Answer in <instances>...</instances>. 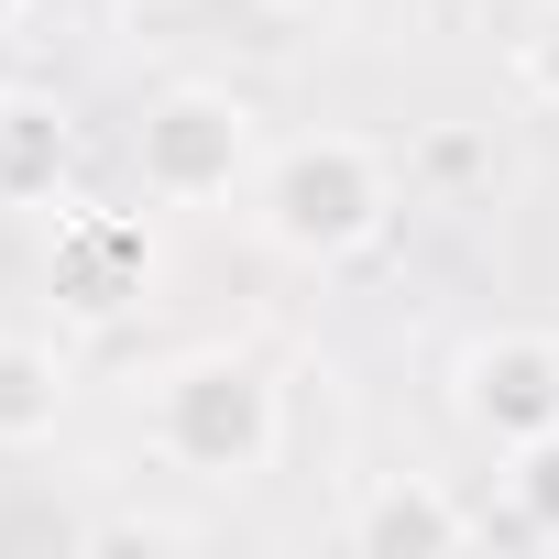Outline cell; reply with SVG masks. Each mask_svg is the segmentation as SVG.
Listing matches in <instances>:
<instances>
[{
	"instance_id": "6da1fadb",
	"label": "cell",
	"mask_w": 559,
	"mask_h": 559,
	"mask_svg": "<svg viewBox=\"0 0 559 559\" xmlns=\"http://www.w3.org/2000/svg\"><path fill=\"white\" fill-rule=\"evenodd\" d=\"M154 439H165V461H187V472H209V483H241V472L274 461L286 406H274L263 362H241V352H198V362L165 373V395H154Z\"/></svg>"
},
{
	"instance_id": "7a4b0ae2",
	"label": "cell",
	"mask_w": 559,
	"mask_h": 559,
	"mask_svg": "<svg viewBox=\"0 0 559 559\" xmlns=\"http://www.w3.org/2000/svg\"><path fill=\"white\" fill-rule=\"evenodd\" d=\"M384 209H395L384 154L352 143V132H308V143L274 154V176H263V230L286 241V252H319V263L362 252L384 230Z\"/></svg>"
},
{
	"instance_id": "3957f363",
	"label": "cell",
	"mask_w": 559,
	"mask_h": 559,
	"mask_svg": "<svg viewBox=\"0 0 559 559\" xmlns=\"http://www.w3.org/2000/svg\"><path fill=\"white\" fill-rule=\"evenodd\" d=\"M143 187L154 198H176V209H198V198H230L241 187V165H252V110L230 99V88H165L154 110H143Z\"/></svg>"
},
{
	"instance_id": "277c9868",
	"label": "cell",
	"mask_w": 559,
	"mask_h": 559,
	"mask_svg": "<svg viewBox=\"0 0 559 559\" xmlns=\"http://www.w3.org/2000/svg\"><path fill=\"white\" fill-rule=\"evenodd\" d=\"M461 406H472V428H493L504 450L548 439V428H559V341H537V330H493V341L461 362Z\"/></svg>"
},
{
	"instance_id": "5b68a950",
	"label": "cell",
	"mask_w": 559,
	"mask_h": 559,
	"mask_svg": "<svg viewBox=\"0 0 559 559\" xmlns=\"http://www.w3.org/2000/svg\"><path fill=\"white\" fill-rule=\"evenodd\" d=\"M143 274H154L143 219H121V209H78V219L56 230V297H67L78 319L132 308V297H143Z\"/></svg>"
},
{
	"instance_id": "8992f818",
	"label": "cell",
	"mask_w": 559,
	"mask_h": 559,
	"mask_svg": "<svg viewBox=\"0 0 559 559\" xmlns=\"http://www.w3.org/2000/svg\"><path fill=\"white\" fill-rule=\"evenodd\" d=\"M472 537V515L450 504V493H428V483H373L362 493V515H352V548L362 559H439V548H461Z\"/></svg>"
},
{
	"instance_id": "52a82bcc",
	"label": "cell",
	"mask_w": 559,
	"mask_h": 559,
	"mask_svg": "<svg viewBox=\"0 0 559 559\" xmlns=\"http://www.w3.org/2000/svg\"><path fill=\"white\" fill-rule=\"evenodd\" d=\"M67 165H78V132H67V110H56V99H0V209L56 198V187H67Z\"/></svg>"
},
{
	"instance_id": "ba28073f",
	"label": "cell",
	"mask_w": 559,
	"mask_h": 559,
	"mask_svg": "<svg viewBox=\"0 0 559 559\" xmlns=\"http://www.w3.org/2000/svg\"><path fill=\"white\" fill-rule=\"evenodd\" d=\"M67 417V362L56 341H0V450H34Z\"/></svg>"
},
{
	"instance_id": "9c48e42d",
	"label": "cell",
	"mask_w": 559,
	"mask_h": 559,
	"mask_svg": "<svg viewBox=\"0 0 559 559\" xmlns=\"http://www.w3.org/2000/svg\"><path fill=\"white\" fill-rule=\"evenodd\" d=\"M515 515H526L537 537H559V428L515 450Z\"/></svg>"
},
{
	"instance_id": "30bf717a",
	"label": "cell",
	"mask_w": 559,
	"mask_h": 559,
	"mask_svg": "<svg viewBox=\"0 0 559 559\" xmlns=\"http://www.w3.org/2000/svg\"><path fill=\"white\" fill-rule=\"evenodd\" d=\"M526 88H537V99L559 110V12H548V23L526 34Z\"/></svg>"
},
{
	"instance_id": "8fae6325",
	"label": "cell",
	"mask_w": 559,
	"mask_h": 559,
	"mask_svg": "<svg viewBox=\"0 0 559 559\" xmlns=\"http://www.w3.org/2000/svg\"><path fill=\"white\" fill-rule=\"evenodd\" d=\"M12 23H23V0H0V34H12Z\"/></svg>"
},
{
	"instance_id": "7c38bea8",
	"label": "cell",
	"mask_w": 559,
	"mask_h": 559,
	"mask_svg": "<svg viewBox=\"0 0 559 559\" xmlns=\"http://www.w3.org/2000/svg\"><path fill=\"white\" fill-rule=\"evenodd\" d=\"M274 12H297V0H274Z\"/></svg>"
}]
</instances>
